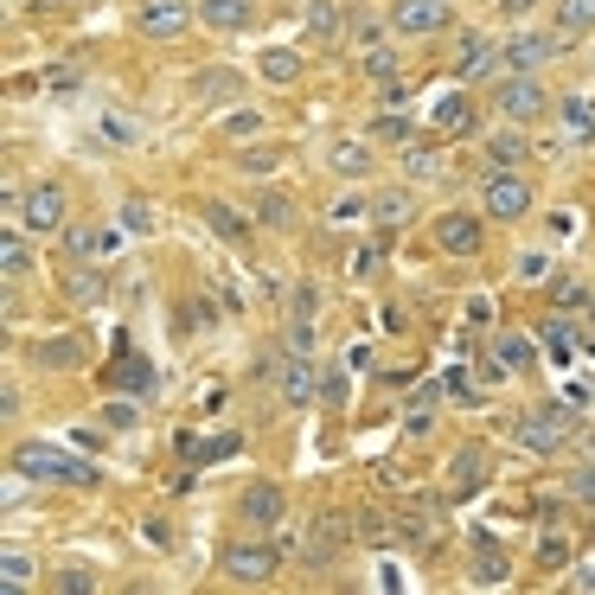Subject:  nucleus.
<instances>
[{
  "instance_id": "6ab92c4d",
  "label": "nucleus",
  "mask_w": 595,
  "mask_h": 595,
  "mask_svg": "<svg viewBox=\"0 0 595 595\" xmlns=\"http://www.w3.org/2000/svg\"><path fill=\"white\" fill-rule=\"evenodd\" d=\"M327 167H334L339 180H366L372 173V135H339L334 148H327Z\"/></svg>"
},
{
  "instance_id": "bb28decb",
  "label": "nucleus",
  "mask_w": 595,
  "mask_h": 595,
  "mask_svg": "<svg viewBox=\"0 0 595 595\" xmlns=\"http://www.w3.org/2000/svg\"><path fill=\"white\" fill-rule=\"evenodd\" d=\"M366 135H372L378 148H409V142H416V122H409V115H397V110H378Z\"/></svg>"
},
{
  "instance_id": "a211bd4d",
  "label": "nucleus",
  "mask_w": 595,
  "mask_h": 595,
  "mask_svg": "<svg viewBox=\"0 0 595 595\" xmlns=\"http://www.w3.org/2000/svg\"><path fill=\"white\" fill-rule=\"evenodd\" d=\"M199 26H212V33H250L257 26V0H199Z\"/></svg>"
},
{
  "instance_id": "8fccbe9b",
  "label": "nucleus",
  "mask_w": 595,
  "mask_h": 595,
  "mask_svg": "<svg viewBox=\"0 0 595 595\" xmlns=\"http://www.w3.org/2000/svg\"><path fill=\"white\" fill-rule=\"evenodd\" d=\"M103 436H110V429H103V416H97V423H77V429H71V448L97 454V448H103Z\"/></svg>"
},
{
  "instance_id": "58836bf2",
  "label": "nucleus",
  "mask_w": 595,
  "mask_h": 595,
  "mask_svg": "<svg viewBox=\"0 0 595 595\" xmlns=\"http://www.w3.org/2000/svg\"><path fill=\"white\" fill-rule=\"evenodd\" d=\"M65 295H71L77 307H97V301H103V269H90V262H83L71 282H65Z\"/></svg>"
},
{
  "instance_id": "aec40b11",
  "label": "nucleus",
  "mask_w": 595,
  "mask_h": 595,
  "mask_svg": "<svg viewBox=\"0 0 595 595\" xmlns=\"http://www.w3.org/2000/svg\"><path fill=\"white\" fill-rule=\"evenodd\" d=\"M391 38V13H378V7H352V20H346V45L352 52H372Z\"/></svg>"
},
{
  "instance_id": "c9c22d12",
  "label": "nucleus",
  "mask_w": 595,
  "mask_h": 595,
  "mask_svg": "<svg viewBox=\"0 0 595 595\" xmlns=\"http://www.w3.org/2000/svg\"><path fill=\"white\" fill-rule=\"evenodd\" d=\"M205 224H212V237H224V244H244V231H250V218L244 212H231V205H205Z\"/></svg>"
},
{
  "instance_id": "de8ad7c7",
  "label": "nucleus",
  "mask_w": 595,
  "mask_h": 595,
  "mask_svg": "<svg viewBox=\"0 0 595 595\" xmlns=\"http://www.w3.org/2000/svg\"><path fill=\"white\" fill-rule=\"evenodd\" d=\"M359 538H366V545H391V538H397V525L384 519V513H359Z\"/></svg>"
},
{
  "instance_id": "c85d7f7f",
  "label": "nucleus",
  "mask_w": 595,
  "mask_h": 595,
  "mask_svg": "<svg viewBox=\"0 0 595 595\" xmlns=\"http://www.w3.org/2000/svg\"><path fill=\"white\" fill-rule=\"evenodd\" d=\"M558 115H563V135H570V142H595V103L590 97H563Z\"/></svg>"
},
{
  "instance_id": "1a4fd4ad",
  "label": "nucleus",
  "mask_w": 595,
  "mask_h": 595,
  "mask_svg": "<svg viewBox=\"0 0 595 595\" xmlns=\"http://www.w3.org/2000/svg\"><path fill=\"white\" fill-rule=\"evenodd\" d=\"M237 519L250 525V531H276V525L289 519V486L282 481H250L244 486V499H237Z\"/></svg>"
},
{
  "instance_id": "ea45409f",
  "label": "nucleus",
  "mask_w": 595,
  "mask_h": 595,
  "mask_svg": "<svg viewBox=\"0 0 595 595\" xmlns=\"http://www.w3.org/2000/svg\"><path fill=\"white\" fill-rule=\"evenodd\" d=\"M33 366H45V372H65V366H77V346H71V339H38V346H33Z\"/></svg>"
},
{
  "instance_id": "2f4dec72",
  "label": "nucleus",
  "mask_w": 595,
  "mask_h": 595,
  "mask_svg": "<svg viewBox=\"0 0 595 595\" xmlns=\"http://www.w3.org/2000/svg\"><path fill=\"white\" fill-rule=\"evenodd\" d=\"M558 33L563 38H590L595 33V0H558Z\"/></svg>"
},
{
  "instance_id": "5fc2aeb1",
  "label": "nucleus",
  "mask_w": 595,
  "mask_h": 595,
  "mask_svg": "<svg viewBox=\"0 0 595 595\" xmlns=\"http://www.w3.org/2000/svg\"><path fill=\"white\" fill-rule=\"evenodd\" d=\"M231 83H237V77H231V71H205V77H199V97H224Z\"/></svg>"
},
{
  "instance_id": "052dcab7",
  "label": "nucleus",
  "mask_w": 595,
  "mask_h": 595,
  "mask_svg": "<svg viewBox=\"0 0 595 595\" xmlns=\"http://www.w3.org/2000/svg\"><path fill=\"white\" fill-rule=\"evenodd\" d=\"M590 321H595V301H590Z\"/></svg>"
},
{
  "instance_id": "393cba45",
  "label": "nucleus",
  "mask_w": 595,
  "mask_h": 595,
  "mask_svg": "<svg viewBox=\"0 0 595 595\" xmlns=\"http://www.w3.org/2000/svg\"><path fill=\"white\" fill-rule=\"evenodd\" d=\"M493 359H499L506 372L519 378V372H531V366H538V346H531L525 334H513V327H506V334H493Z\"/></svg>"
},
{
  "instance_id": "9b49d317",
  "label": "nucleus",
  "mask_w": 595,
  "mask_h": 595,
  "mask_svg": "<svg viewBox=\"0 0 595 595\" xmlns=\"http://www.w3.org/2000/svg\"><path fill=\"white\" fill-rule=\"evenodd\" d=\"M187 26H199V7H187V0H142L135 7L142 38H187Z\"/></svg>"
},
{
  "instance_id": "f3484780",
  "label": "nucleus",
  "mask_w": 595,
  "mask_h": 595,
  "mask_svg": "<svg viewBox=\"0 0 595 595\" xmlns=\"http://www.w3.org/2000/svg\"><path fill=\"white\" fill-rule=\"evenodd\" d=\"M276 391H282V397H289V404H314V397H321V372H314V366H307V352H289V359H282V366H276Z\"/></svg>"
},
{
  "instance_id": "a18cd8bd",
  "label": "nucleus",
  "mask_w": 595,
  "mask_h": 595,
  "mask_svg": "<svg viewBox=\"0 0 595 595\" xmlns=\"http://www.w3.org/2000/svg\"><path fill=\"white\" fill-rule=\"evenodd\" d=\"M122 231H135V237H148V231H154V205H148V199H128V205H122Z\"/></svg>"
},
{
  "instance_id": "f03ea898",
  "label": "nucleus",
  "mask_w": 595,
  "mask_h": 595,
  "mask_svg": "<svg viewBox=\"0 0 595 595\" xmlns=\"http://www.w3.org/2000/svg\"><path fill=\"white\" fill-rule=\"evenodd\" d=\"M551 110V90H545V77L538 71H506L499 83H493V115L499 122H538V115Z\"/></svg>"
},
{
  "instance_id": "cd10ccee",
  "label": "nucleus",
  "mask_w": 595,
  "mask_h": 595,
  "mask_svg": "<svg viewBox=\"0 0 595 595\" xmlns=\"http://www.w3.org/2000/svg\"><path fill=\"white\" fill-rule=\"evenodd\" d=\"M262 128H269V115L250 110V103H237V110L218 115V135H224V142H257Z\"/></svg>"
},
{
  "instance_id": "bf43d9fd",
  "label": "nucleus",
  "mask_w": 595,
  "mask_h": 595,
  "mask_svg": "<svg viewBox=\"0 0 595 595\" xmlns=\"http://www.w3.org/2000/svg\"><path fill=\"white\" fill-rule=\"evenodd\" d=\"M570 590H595V563H583V570H576V583H570Z\"/></svg>"
},
{
  "instance_id": "473e14b6",
  "label": "nucleus",
  "mask_w": 595,
  "mask_h": 595,
  "mask_svg": "<svg viewBox=\"0 0 595 595\" xmlns=\"http://www.w3.org/2000/svg\"><path fill=\"white\" fill-rule=\"evenodd\" d=\"M33 583H38V570H33L26 551H7V558H0V590H7V595H26Z\"/></svg>"
},
{
  "instance_id": "72a5a7b5",
  "label": "nucleus",
  "mask_w": 595,
  "mask_h": 595,
  "mask_svg": "<svg viewBox=\"0 0 595 595\" xmlns=\"http://www.w3.org/2000/svg\"><path fill=\"white\" fill-rule=\"evenodd\" d=\"M295 199H289V192H262L257 199V224H269V231H295Z\"/></svg>"
},
{
  "instance_id": "0eeeda50",
  "label": "nucleus",
  "mask_w": 595,
  "mask_h": 595,
  "mask_svg": "<svg viewBox=\"0 0 595 595\" xmlns=\"http://www.w3.org/2000/svg\"><path fill=\"white\" fill-rule=\"evenodd\" d=\"M486 224H493L486 212H442L429 237H436L442 257H481V250H486Z\"/></svg>"
},
{
  "instance_id": "ddd939ff",
  "label": "nucleus",
  "mask_w": 595,
  "mask_h": 595,
  "mask_svg": "<svg viewBox=\"0 0 595 595\" xmlns=\"http://www.w3.org/2000/svg\"><path fill=\"white\" fill-rule=\"evenodd\" d=\"M429 135L436 142H461V135H474V97L454 83V90H442L436 103H429Z\"/></svg>"
},
{
  "instance_id": "6e6552de",
  "label": "nucleus",
  "mask_w": 595,
  "mask_h": 595,
  "mask_svg": "<svg viewBox=\"0 0 595 595\" xmlns=\"http://www.w3.org/2000/svg\"><path fill=\"white\" fill-rule=\"evenodd\" d=\"M20 224H26V231H65V224H71V192L58 187V180H33V187H26V205H20Z\"/></svg>"
},
{
  "instance_id": "5701e85b",
  "label": "nucleus",
  "mask_w": 595,
  "mask_h": 595,
  "mask_svg": "<svg viewBox=\"0 0 595 595\" xmlns=\"http://www.w3.org/2000/svg\"><path fill=\"white\" fill-rule=\"evenodd\" d=\"M103 378H110L115 391H128V397H148V391H154V366L142 359V352H122Z\"/></svg>"
},
{
  "instance_id": "6e6d98bb",
  "label": "nucleus",
  "mask_w": 595,
  "mask_h": 595,
  "mask_svg": "<svg viewBox=\"0 0 595 595\" xmlns=\"http://www.w3.org/2000/svg\"><path fill=\"white\" fill-rule=\"evenodd\" d=\"M531 7H545V0H493V13H499V20H525Z\"/></svg>"
},
{
  "instance_id": "79ce46f5",
  "label": "nucleus",
  "mask_w": 595,
  "mask_h": 595,
  "mask_svg": "<svg viewBox=\"0 0 595 595\" xmlns=\"http://www.w3.org/2000/svg\"><path fill=\"white\" fill-rule=\"evenodd\" d=\"M570 551H576V545H570V538H563V531H545V538H538V551H531V558H538V570H563V563H570Z\"/></svg>"
},
{
  "instance_id": "603ef678",
  "label": "nucleus",
  "mask_w": 595,
  "mask_h": 595,
  "mask_svg": "<svg viewBox=\"0 0 595 595\" xmlns=\"http://www.w3.org/2000/svg\"><path fill=\"white\" fill-rule=\"evenodd\" d=\"M321 404H346V366H327V372H321Z\"/></svg>"
},
{
  "instance_id": "423d86ee",
  "label": "nucleus",
  "mask_w": 595,
  "mask_h": 595,
  "mask_svg": "<svg viewBox=\"0 0 595 595\" xmlns=\"http://www.w3.org/2000/svg\"><path fill=\"white\" fill-rule=\"evenodd\" d=\"M454 26V0H391V33L397 38H436Z\"/></svg>"
},
{
  "instance_id": "20e7f679",
  "label": "nucleus",
  "mask_w": 595,
  "mask_h": 595,
  "mask_svg": "<svg viewBox=\"0 0 595 595\" xmlns=\"http://www.w3.org/2000/svg\"><path fill=\"white\" fill-rule=\"evenodd\" d=\"M570 436H576V409H563V404H538L519 416V442L531 454H558Z\"/></svg>"
},
{
  "instance_id": "7ed1b4c3",
  "label": "nucleus",
  "mask_w": 595,
  "mask_h": 595,
  "mask_svg": "<svg viewBox=\"0 0 595 595\" xmlns=\"http://www.w3.org/2000/svg\"><path fill=\"white\" fill-rule=\"evenodd\" d=\"M531 199H538V192H531V180H525L519 167H499V173L481 180V212L493 224H519L525 212H531Z\"/></svg>"
},
{
  "instance_id": "09e8293b",
  "label": "nucleus",
  "mask_w": 595,
  "mask_h": 595,
  "mask_svg": "<svg viewBox=\"0 0 595 595\" xmlns=\"http://www.w3.org/2000/svg\"><path fill=\"white\" fill-rule=\"evenodd\" d=\"M551 301H558V307H583V301H595V295L583 289V282H576V276H558V289H551Z\"/></svg>"
},
{
  "instance_id": "4468645a",
  "label": "nucleus",
  "mask_w": 595,
  "mask_h": 595,
  "mask_svg": "<svg viewBox=\"0 0 595 595\" xmlns=\"http://www.w3.org/2000/svg\"><path fill=\"white\" fill-rule=\"evenodd\" d=\"M493 481V461H486V448H454V461H448V499H474L481 486Z\"/></svg>"
},
{
  "instance_id": "f704fd0d",
  "label": "nucleus",
  "mask_w": 595,
  "mask_h": 595,
  "mask_svg": "<svg viewBox=\"0 0 595 595\" xmlns=\"http://www.w3.org/2000/svg\"><path fill=\"white\" fill-rule=\"evenodd\" d=\"M359 71L372 77V83H384V77H404V58H397L391 38H384V45H372V52H359Z\"/></svg>"
},
{
  "instance_id": "864d4df0",
  "label": "nucleus",
  "mask_w": 595,
  "mask_h": 595,
  "mask_svg": "<svg viewBox=\"0 0 595 595\" xmlns=\"http://www.w3.org/2000/svg\"><path fill=\"white\" fill-rule=\"evenodd\" d=\"M103 135L110 142H142V128H128V115H103Z\"/></svg>"
},
{
  "instance_id": "f257e3e1",
  "label": "nucleus",
  "mask_w": 595,
  "mask_h": 595,
  "mask_svg": "<svg viewBox=\"0 0 595 595\" xmlns=\"http://www.w3.org/2000/svg\"><path fill=\"white\" fill-rule=\"evenodd\" d=\"M13 474L26 481H52V486H97V468L83 461V448H52V442H20L13 448Z\"/></svg>"
},
{
  "instance_id": "7c9ffc66",
  "label": "nucleus",
  "mask_w": 595,
  "mask_h": 595,
  "mask_svg": "<svg viewBox=\"0 0 595 595\" xmlns=\"http://www.w3.org/2000/svg\"><path fill=\"white\" fill-rule=\"evenodd\" d=\"M506 583V551L499 538H481V558H474V590H499Z\"/></svg>"
},
{
  "instance_id": "3c124183",
  "label": "nucleus",
  "mask_w": 595,
  "mask_h": 595,
  "mask_svg": "<svg viewBox=\"0 0 595 595\" xmlns=\"http://www.w3.org/2000/svg\"><path fill=\"white\" fill-rule=\"evenodd\" d=\"M276 160H282V148H250V154H237V167H244V173H276Z\"/></svg>"
},
{
  "instance_id": "2eb2a0df",
  "label": "nucleus",
  "mask_w": 595,
  "mask_h": 595,
  "mask_svg": "<svg viewBox=\"0 0 595 595\" xmlns=\"http://www.w3.org/2000/svg\"><path fill=\"white\" fill-rule=\"evenodd\" d=\"M531 154H538V148L525 142V128H519V122H506V128H493V135L481 142V167H486V173H499V167H525Z\"/></svg>"
},
{
  "instance_id": "c03bdc74",
  "label": "nucleus",
  "mask_w": 595,
  "mask_h": 595,
  "mask_svg": "<svg viewBox=\"0 0 595 595\" xmlns=\"http://www.w3.org/2000/svg\"><path fill=\"white\" fill-rule=\"evenodd\" d=\"M45 590H52V595H90V590H97V576H90V570H58Z\"/></svg>"
},
{
  "instance_id": "4c0bfd02",
  "label": "nucleus",
  "mask_w": 595,
  "mask_h": 595,
  "mask_svg": "<svg viewBox=\"0 0 595 595\" xmlns=\"http://www.w3.org/2000/svg\"><path fill=\"white\" fill-rule=\"evenodd\" d=\"M481 372H442V397H454V404H486V384H474Z\"/></svg>"
},
{
  "instance_id": "a878e982",
  "label": "nucleus",
  "mask_w": 595,
  "mask_h": 595,
  "mask_svg": "<svg viewBox=\"0 0 595 595\" xmlns=\"http://www.w3.org/2000/svg\"><path fill=\"white\" fill-rule=\"evenodd\" d=\"M257 77H262V83H276V90H289V83L301 77V52H289V45H269V52L257 58Z\"/></svg>"
},
{
  "instance_id": "37998d69",
  "label": "nucleus",
  "mask_w": 595,
  "mask_h": 595,
  "mask_svg": "<svg viewBox=\"0 0 595 595\" xmlns=\"http://www.w3.org/2000/svg\"><path fill=\"white\" fill-rule=\"evenodd\" d=\"M65 244H71V257H97L110 237H103V231H90V224H65Z\"/></svg>"
},
{
  "instance_id": "412c9836",
  "label": "nucleus",
  "mask_w": 595,
  "mask_h": 595,
  "mask_svg": "<svg viewBox=\"0 0 595 595\" xmlns=\"http://www.w3.org/2000/svg\"><path fill=\"white\" fill-rule=\"evenodd\" d=\"M346 20H352V7H339V0H307V33L321 38V45H339V38H346Z\"/></svg>"
},
{
  "instance_id": "e433bc0d",
  "label": "nucleus",
  "mask_w": 595,
  "mask_h": 595,
  "mask_svg": "<svg viewBox=\"0 0 595 595\" xmlns=\"http://www.w3.org/2000/svg\"><path fill=\"white\" fill-rule=\"evenodd\" d=\"M103 429H110V436H122V429H142V397H128V391H122V397H110V404H103Z\"/></svg>"
},
{
  "instance_id": "39448f33",
  "label": "nucleus",
  "mask_w": 595,
  "mask_h": 595,
  "mask_svg": "<svg viewBox=\"0 0 595 595\" xmlns=\"http://www.w3.org/2000/svg\"><path fill=\"white\" fill-rule=\"evenodd\" d=\"M570 45L576 38H563V33H513V38H499V71H545Z\"/></svg>"
},
{
  "instance_id": "b1692460",
  "label": "nucleus",
  "mask_w": 595,
  "mask_h": 595,
  "mask_svg": "<svg viewBox=\"0 0 595 595\" xmlns=\"http://www.w3.org/2000/svg\"><path fill=\"white\" fill-rule=\"evenodd\" d=\"M0 276H7V289H20L33 276V250H26L20 224H7V237H0Z\"/></svg>"
},
{
  "instance_id": "4d7b16f0",
  "label": "nucleus",
  "mask_w": 595,
  "mask_h": 595,
  "mask_svg": "<svg viewBox=\"0 0 595 595\" xmlns=\"http://www.w3.org/2000/svg\"><path fill=\"white\" fill-rule=\"evenodd\" d=\"M570 493H576V499H595V468H576V474H570Z\"/></svg>"
},
{
  "instance_id": "dca6fc26",
  "label": "nucleus",
  "mask_w": 595,
  "mask_h": 595,
  "mask_svg": "<svg viewBox=\"0 0 595 595\" xmlns=\"http://www.w3.org/2000/svg\"><path fill=\"white\" fill-rule=\"evenodd\" d=\"M397 173L409 187H436V180H448V154L436 142H409V148H397Z\"/></svg>"
},
{
  "instance_id": "13d9d810",
  "label": "nucleus",
  "mask_w": 595,
  "mask_h": 595,
  "mask_svg": "<svg viewBox=\"0 0 595 595\" xmlns=\"http://www.w3.org/2000/svg\"><path fill=\"white\" fill-rule=\"evenodd\" d=\"M0 416H7V423L20 416V384H13V378H7V391H0Z\"/></svg>"
},
{
  "instance_id": "f8f14e48",
  "label": "nucleus",
  "mask_w": 595,
  "mask_h": 595,
  "mask_svg": "<svg viewBox=\"0 0 595 595\" xmlns=\"http://www.w3.org/2000/svg\"><path fill=\"white\" fill-rule=\"evenodd\" d=\"M454 83H481V77L499 71V38L493 33H461L454 38V58H448Z\"/></svg>"
},
{
  "instance_id": "9d476101",
  "label": "nucleus",
  "mask_w": 595,
  "mask_h": 595,
  "mask_svg": "<svg viewBox=\"0 0 595 595\" xmlns=\"http://www.w3.org/2000/svg\"><path fill=\"white\" fill-rule=\"evenodd\" d=\"M276 563H282V551H276V545L244 538V545H231V551H224V576H231V583H244V590H262V583L276 576Z\"/></svg>"
},
{
  "instance_id": "49530a36",
  "label": "nucleus",
  "mask_w": 595,
  "mask_h": 595,
  "mask_svg": "<svg viewBox=\"0 0 595 595\" xmlns=\"http://www.w3.org/2000/svg\"><path fill=\"white\" fill-rule=\"evenodd\" d=\"M519 282H558L551 257H545V250H525V257H519Z\"/></svg>"
},
{
  "instance_id": "4be33fe9",
  "label": "nucleus",
  "mask_w": 595,
  "mask_h": 595,
  "mask_svg": "<svg viewBox=\"0 0 595 595\" xmlns=\"http://www.w3.org/2000/svg\"><path fill=\"white\" fill-rule=\"evenodd\" d=\"M372 218L384 224V231H404V224L416 218V192H409V187H384V192H372Z\"/></svg>"
},
{
  "instance_id": "c756f323",
  "label": "nucleus",
  "mask_w": 595,
  "mask_h": 595,
  "mask_svg": "<svg viewBox=\"0 0 595 595\" xmlns=\"http://www.w3.org/2000/svg\"><path fill=\"white\" fill-rule=\"evenodd\" d=\"M321 538H314V563L334 558V551H346V538H352V519L346 513H321V525H314Z\"/></svg>"
},
{
  "instance_id": "a19ab883",
  "label": "nucleus",
  "mask_w": 595,
  "mask_h": 595,
  "mask_svg": "<svg viewBox=\"0 0 595 595\" xmlns=\"http://www.w3.org/2000/svg\"><path fill=\"white\" fill-rule=\"evenodd\" d=\"M359 218H372V199H366V192H339L334 205H327V224H359Z\"/></svg>"
}]
</instances>
